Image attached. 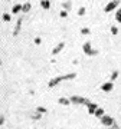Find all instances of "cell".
I'll use <instances>...</instances> for the list:
<instances>
[{
  "instance_id": "obj_1",
  "label": "cell",
  "mask_w": 121,
  "mask_h": 129,
  "mask_svg": "<svg viewBox=\"0 0 121 129\" xmlns=\"http://www.w3.org/2000/svg\"><path fill=\"white\" fill-rule=\"evenodd\" d=\"M76 78V73H68V75H64V76H55V78H52L49 82H48V88H55L56 85H59L61 82H64V80H72V79Z\"/></svg>"
},
{
  "instance_id": "obj_2",
  "label": "cell",
  "mask_w": 121,
  "mask_h": 129,
  "mask_svg": "<svg viewBox=\"0 0 121 129\" xmlns=\"http://www.w3.org/2000/svg\"><path fill=\"white\" fill-rule=\"evenodd\" d=\"M69 102L71 103H75V105H88L89 102V99H87V98H82V96H71L69 98Z\"/></svg>"
},
{
  "instance_id": "obj_3",
  "label": "cell",
  "mask_w": 121,
  "mask_h": 129,
  "mask_svg": "<svg viewBox=\"0 0 121 129\" xmlns=\"http://www.w3.org/2000/svg\"><path fill=\"white\" fill-rule=\"evenodd\" d=\"M82 52H84L85 55H88V56H95V55H98V50L92 49V46H91V42H85L84 46H82Z\"/></svg>"
},
{
  "instance_id": "obj_4",
  "label": "cell",
  "mask_w": 121,
  "mask_h": 129,
  "mask_svg": "<svg viewBox=\"0 0 121 129\" xmlns=\"http://www.w3.org/2000/svg\"><path fill=\"white\" fill-rule=\"evenodd\" d=\"M99 120H101V123L104 125V126H107V128H110L115 120H114V118L112 116H110V115H104V116H101L99 118Z\"/></svg>"
},
{
  "instance_id": "obj_5",
  "label": "cell",
  "mask_w": 121,
  "mask_h": 129,
  "mask_svg": "<svg viewBox=\"0 0 121 129\" xmlns=\"http://www.w3.org/2000/svg\"><path fill=\"white\" fill-rule=\"evenodd\" d=\"M118 5H120L118 0H111V2L104 7V12H105V13H110V12H112V10H115L117 7H118Z\"/></svg>"
},
{
  "instance_id": "obj_6",
  "label": "cell",
  "mask_w": 121,
  "mask_h": 129,
  "mask_svg": "<svg viewBox=\"0 0 121 129\" xmlns=\"http://www.w3.org/2000/svg\"><path fill=\"white\" fill-rule=\"evenodd\" d=\"M64 47H65V42H59V43H58L53 49H52V55H53V56L59 55L61 52L64 50Z\"/></svg>"
},
{
  "instance_id": "obj_7",
  "label": "cell",
  "mask_w": 121,
  "mask_h": 129,
  "mask_svg": "<svg viewBox=\"0 0 121 129\" xmlns=\"http://www.w3.org/2000/svg\"><path fill=\"white\" fill-rule=\"evenodd\" d=\"M114 89V82H105L101 85V90L103 92H111Z\"/></svg>"
},
{
  "instance_id": "obj_8",
  "label": "cell",
  "mask_w": 121,
  "mask_h": 129,
  "mask_svg": "<svg viewBox=\"0 0 121 129\" xmlns=\"http://www.w3.org/2000/svg\"><path fill=\"white\" fill-rule=\"evenodd\" d=\"M22 23H23V17H19L17 22H16V27H14V32H13V36H17L20 33V29H22Z\"/></svg>"
},
{
  "instance_id": "obj_9",
  "label": "cell",
  "mask_w": 121,
  "mask_h": 129,
  "mask_svg": "<svg viewBox=\"0 0 121 129\" xmlns=\"http://www.w3.org/2000/svg\"><path fill=\"white\" fill-rule=\"evenodd\" d=\"M97 108H98V105L95 103V102H89L88 105H87V109H88L89 115H94V112L97 111Z\"/></svg>"
},
{
  "instance_id": "obj_10",
  "label": "cell",
  "mask_w": 121,
  "mask_h": 129,
  "mask_svg": "<svg viewBox=\"0 0 121 129\" xmlns=\"http://www.w3.org/2000/svg\"><path fill=\"white\" fill-rule=\"evenodd\" d=\"M104 115H105V109H103V108H99V106H98L97 111L94 112V116H97V118H101V116H104Z\"/></svg>"
},
{
  "instance_id": "obj_11",
  "label": "cell",
  "mask_w": 121,
  "mask_h": 129,
  "mask_svg": "<svg viewBox=\"0 0 121 129\" xmlns=\"http://www.w3.org/2000/svg\"><path fill=\"white\" fill-rule=\"evenodd\" d=\"M41 6H42V9H45V10L51 9V0H41Z\"/></svg>"
},
{
  "instance_id": "obj_12",
  "label": "cell",
  "mask_w": 121,
  "mask_h": 129,
  "mask_svg": "<svg viewBox=\"0 0 121 129\" xmlns=\"http://www.w3.org/2000/svg\"><path fill=\"white\" fill-rule=\"evenodd\" d=\"M62 7H64V10H66V12H68V10H71V9H72V2H71V0L64 2V3H62Z\"/></svg>"
},
{
  "instance_id": "obj_13",
  "label": "cell",
  "mask_w": 121,
  "mask_h": 129,
  "mask_svg": "<svg viewBox=\"0 0 121 129\" xmlns=\"http://www.w3.org/2000/svg\"><path fill=\"white\" fill-rule=\"evenodd\" d=\"M30 9H32V5H30L29 2H26L25 5H22V12H23V13H28Z\"/></svg>"
},
{
  "instance_id": "obj_14",
  "label": "cell",
  "mask_w": 121,
  "mask_h": 129,
  "mask_svg": "<svg viewBox=\"0 0 121 129\" xmlns=\"http://www.w3.org/2000/svg\"><path fill=\"white\" fill-rule=\"evenodd\" d=\"M22 12V5H14L13 7H12V13L13 14H17Z\"/></svg>"
},
{
  "instance_id": "obj_15",
  "label": "cell",
  "mask_w": 121,
  "mask_h": 129,
  "mask_svg": "<svg viewBox=\"0 0 121 129\" xmlns=\"http://www.w3.org/2000/svg\"><path fill=\"white\" fill-rule=\"evenodd\" d=\"M58 102H59V105H62V106H68L71 103L69 99H66V98H59V99H58Z\"/></svg>"
},
{
  "instance_id": "obj_16",
  "label": "cell",
  "mask_w": 121,
  "mask_h": 129,
  "mask_svg": "<svg viewBox=\"0 0 121 129\" xmlns=\"http://www.w3.org/2000/svg\"><path fill=\"white\" fill-rule=\"evenodd\" d=\"M118 75H120V72H118V70H114V72L111 73V76H110V78H111V80H110V82H114V80H117Z\"/></svg>"
},
{
  "instance_id": "obj_17",
  "label": "cell",
  "mask_w": 121,
  "mask_h": 129,
  "mask_svg": "<svg viewBox=\"0 0 121 129\" xmlns=\"http://www.w3.org/2000/svg\"><path fill=\"white\" fill-rule=\"evenodd\" d=\"M2 19H3L5 22H10V20H12V14H9V13H3V14H2Z\"/></svg>"
},
{
  "instance_id": "obj_18",
  "label": "cell",
  "mask_w": 121,
  "mask_h": 129,
  "mask_svg": "<svg viewBox=\"0 0 121 129\" xmlns=\"http://www.w3.org/2000/svg\"><path fill=\"white\" fill-rule=\"evenodd\" d=\"M115 20L118 23H121V9H117V13H115Z\"/></svg>"
},
{
  "instance_id": "obj_19",
  "label": "cell",
  "mask_w": 121,
  "mask_h": 129,
  "mask_svg": "<svg viewBox=\"0 0 121 129\" xmlns=\"http://www.w3.org/2000/svg\"><path fill=\"white\" fill-rule=\"evenodd\" d=\"M36 112H39V113H46L48 112V109H45V108H43V106H36Z\"/></svg>"
},
{
  "instance_id": "obj_20",
  "label": "cell",
  "mask_w": 121,
  "mask_h": 129,
  "mask_svg": "<svg viewBox=\"0 0 121 129\" xmlns=\"http://www.w3.org/2000/svg\"><path fill=\"white\" fill-rule=\"evenodd\" d=\"M41 116H42V113H39V112H35L32 115V119L33 120H37V119H41Z\"/></svg>"
},
{
  "instance_id": "obj_21",
  "label": "cell",
  "mask_w": 121,
  "mask_h": 129,
  "mask_svg": "<svg viewBox=\"0 0 121 129\" xmlns=\"http://www.w3.org/2000/svg\"><path fill=\"white\" fill-rule=\"evenodd\" d=\"M81 33H82V35H89L91 30H89L88 27H82V29H81Z\"/></svg>"
},
{
  "instance_id": "obj_22",
  "label": "cell",
  "mask_w": 121,
  "mask_h": 129,
  "mask_svg": "<svg viewBox=\"0 0 121 129\" xmlns=\"http://www.w3.org/2000/svg\"><path fill=\"white\" fill-rule=\"evenodd\" d=\"M59 16H61V17H64V19L68 17V12H66V10H61V12H59Z\"/></svg>"
},
{
  "instance_id": "obj_23",
  "label": "cell",
  "mask_w": 121,
  "mask_h": 129,
  "mask_svg": "<svg viewBox=\"0 0 121 129\" xmlns=\"http://www.w3.org/2000/svg\"><path fill=\"white\" fill-rule=\"evenodd\" d=\"M85 12H87V10H85V7H79V9H78V14H79V16H84Z\"/></svg>"
},
{
  "instance_id": "obj_24",
  "label": "cell",
  "mask_w": 121,
  "mask_h": 129,
  "mask_svg": "<svg viewBox=\"0 0 121 129\" xmlns=\"http://www.w3.org/2000/svg\"><path fill=\"white\" fill-rule=\"evenodd\" d=\"M111 33H112V35H117V33H118V29H117V26H111Z\"/></svg>"
},
{
  "instance_id": "obj_25",
  "label": "cell",
  "mask_w": 121,
  "mask_h": 129,
  "mask_svg": "<svg viewBox=\"0 0 121 129\" xmlns=\"http://www.w3.org/2000/svg\"><path fill=\"white\" fill-rule=\"evenodd\" d=\"M35 45H41V43H42V39H41V37H35Z\"/></svg>"
},
{
  "instance_id": "obj_26",
  "label": "cell",
  "mask_w": 121,
  "mask_h": 129,
  "mask_svg": "<svg viewBox=\"0 0 121 129\" xmlns=\"http://www.w3.org/2000/svg\"><path fill=\"white\" fill-rule=\"evenodd\" d=\"M3 123H5V116H2V115H0V126H2Z\"/></svg>"
},
{
  "instance_id": "obj_27",
  "label": "cell",
  "mask_w": 121,
  "mask_h": 129,
  "mask_svg": "<svg viewBox=\"0 0 121 129\" xmlns=\"http://www.w3.org/2000/svg\"><path fill=\"white\" fill-rule=\"evenodd\" d=\"M0 42H2V37H0Z\"/></svg>"
},
{
  "instance_id": "obj_28",
  "label": "cell",
  "mask_w": 121,
  "mask_h": 129,
  "mask_svg": "<svg viewBox=\"0 0 121 129\" xmlns=\"http://www.w3.org/2000/svg\"><path fill=\"white\" fill-rule=\"evenodd\" d=\"M0 64H2V60H0Z\"/></svg>"
},
{
  "instance_id": "obj_29",
  "label": "cell",
  "mask_w": 121,
  "mask_h": 129,
  "mask_svg": "<svg viewBox=\"0 0 121 129\" xmlns=\"http://www.w3.org/2000/svg\"><path fill=\"white\" fill-rule=\"evenodd\" d=\"M59 129H61V128H59Z\"/></svg>"
}]
</instances>
